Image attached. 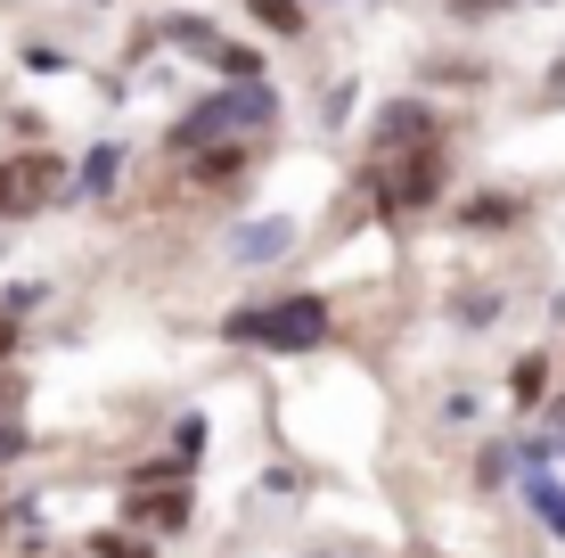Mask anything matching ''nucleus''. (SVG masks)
Instances as JSON below:
<instances>
[{"mask_svg":"<svg viewBox=\"0 0 565 558\" xmlns=\"http://www.w3.org/2000/svg\"><path fill=\"white\" fill-rule=\"evenodd\" d=\"M270 124H279V91H270V83H230V91H213V99L189 107L181 124L164 131V148H172V157H198V148L246 140V131H270Z\"/></svg>","mask_w":565,"mask_h":558,"instance_id":"1","label":"nucleus"},{"mask_svg":"<svg viewBox=\"0 0 565 558\" xmlns=\"http://www.w3.org/2000/svg\"><path fill=\"white\" fill-rule=\"evenodd\" d=\"M328 320H337V313H328L320 296H270V304L230 313L222 337H230V345H263V354H303V345L328 337Z\"/></svg>","mask_w":565,"mask_h":558,"instance_id":"2","label":"nucleus"},{"mask_svg":"<svg viewBox=\"0 0 565 558\" xmlns=\"http://www.w3.org/2000/svg\"><path fill=\"white\" fill-rule=\"evenodd\" d=\"M443 198V148L426 140L411 157H377V214H418Z\"/></svg>","mask_w":565,"mask_h":558,"instance_id":"3","label":"nucleus"},{"mask_svg":"<svg viewBox=\"0 0 565 558\" xmlns=\"http://www.w3.org/2000/svg\"><path fill=\"white\" fill-rule=\"evenodd\" d=\"M50 198H57V157H9V165H0V214H9V222L42 214Z\"/></svg>","mask_w":565,"mask_h":558,"instance_id":"4","label":"nucleus"},{"mask_svg":"<svg viewBox=\"0 0 565 558\" xmlns=\"http://www.w3.org/2000/svg\"><path fill=\"white\" fill-rule=\"evenodd\" d=\"M426 140H443L435 107L426 99H394V115L377 124V157H411V148H426Z\"/></svg>","mask_w":565,"mask_h":558,"instance_id":"5","label":"nucleus"},{"mask_svg":"<svg viewBox=\"0 0 565 558\" xmlns=\"http://www.w3.org/2000/svg\"><path fill=\"white\" fill-rule=\"evenodd\" d=\"M287 246H296V222H287V214H270V222H255V230H238V263H279Z\"/></svg>","mask_w":565,"mask_h":558,"instance_id":"6","label":"nucleus"},{"mask_svg":"<svg viewBox=\"0 0 565 558\" xmlns=\"http://www.w3.org/2000/svg\"><path fill=\"white\" fill-rule=\"evenodd\" d=\"M541 394H550V354H524L509 370V402H516V411H533Z\"/></svg>","mask_w":565,"mask_h":558,"instance_id":"7","label":"nucleus"},{"mask_svg":"<svg viewBox=\"0 0 565 558\" xmlns=\"http://www.w3.org/2000/svg\"><path fill=\"white\" fill-rule=\"evenodd\" d=\"M115 172H124V148H90V157H83V181H74V198H107Z\"/></svg>","mask_w":565,"mask_h":558,"instance_id":"8","label":"nucleus"},{"mask_svg":"<svg viewBox=\"0 0 565 558\" xmlns=\"http://www.w3.org/2000/svg\"><path fill=\"white\" fill-rule=\"evenodd\" d=\"M516 214H524V206H516V198H500V189H492V198H467V206H459V222H467V230H509Z\"/></svg>","mask_w":565,"mask_h":558,"instance_id":"9","label":"nucleus"},{"mask_svg":"<svg viewBox=\"0 0 565 558\" xmlns=\"http://www.w3.org/2000/svg\"><path fill=\"white\" fill-rule=\"evenodd\" d=\"M524 502H533V517H541V526H550L557 543H565V485H550V476L533 468V485H524Z\"/></svg>","mask_w":565,"mask_h":558,"instance_id":"10","label":"nucleus"},{"mask_svg":"<svg viewBox=\"0 0 565 558\" xmlns=\"http://www.w3.org/2000/svg\"><path fill=\"white\" fill-rule=\"evenodd\" d=\"M140 517H148V526H189V493H148V502H140Z\"/></svg>","mask_w":565,"mask_h":558,"instance_id":"11","label":"nucleus"},{"mask_svg":"<svg viewBox=\"0 0 565 558\" xmlns=\"http://www.w3.org/2000/svg\"><path fill=\"white\" fill-rule=\"evenodd\" d=\"M255 9V25H270V33H303V9L296 0H246Z\"/></svg>","mask_w":565,"mask_h":558,"instance_id":"12","label":"nucleus"},{"mask_svg":"<svg viewBox=\"0 0 565 558\" xmlns=\"http://www.w3.org/2000/svg\"><path fill=\"white\" fill-rule=\"evenodd\" d=\"M198 452H205V419H172V460L198 468Z\"/></svg>","mask_w":565,"mask_h":558,"instance_id":"13","label":"nucleus"},{"mask_svg":"<svg viewBox=\"0 0 565 558\" xmlns=\"http://www.w3.org/2000/svg\"><path fill=\"white\" fill-rule=\"evenodd\" d=\"M33 304H42V280H25V287H9V296H0V313H17V320H25V313H33Z\"/></svg>","mask_w":565,"mask_h":558,"instance_id":"14","label":"nucleus"},{"mask_svg":"<svg viewBox=\"0 0 565 558\" xmlns=\"http://www.w3.org/2000/svg\"><path fill=\"white\" fill-rule=\"evenodd\" d=\"M90 550H99V558H156L148 543H124V534H99V543H90Z\"/></svg>","mask_w":565,"mask_h":558,"instance_id":"15","label":"nucleus"},{"mask_svg":"<svg viewBox=\"0 0 565 558\" xmlns=\"http://www.w3.org/2000/svg\"><path fill=\"white\" fill-rule=\"evenodd\" d=\"M25 66H33V74H66L74 57H66V50H42V42H33V50H25Z\"/></svg>","mask_w":565,"mask_h":558,"instance_id":"16","label":"nucleus"},{"mask_svg":"<svg viewBox=\"0 0 565 558\" xmlns=\"http://www.w3.org/2000/svg\"><path fill=\"white\" fill-rule=\"evenodd\" d=\"M25 452V428H17V419H0V460H17Z\"/></svg>","mask_w":565,"mask_h":558,"instance_id":"17","label":"nucleus"},{"mask_svg":"<svg viewBox=\"0 0 565 558\" xmlns=\"http://www.w3.org/2000/svg\"><path fill=\"white\" fill-rule=\"evenodd\" d=\"M459 17H500V9H516V0H451Z\"/></svg>","mask_w":565,"mask_h":558,"instance_id":"18","label":"nucleus"},{"mask_svg":"<svg viewBox=\"0 0 565 558\" xmlns=\"http://www.w3.org/2000/svg\"><path fill=\"white\" fill-rule=\"evenodd\" d=\"M9 345H17V313H0V354H9Z\"/></svg>","mask_w":565,"mask_h":558,"instance_id":"19","label":"nucleus"}]
</instances>
